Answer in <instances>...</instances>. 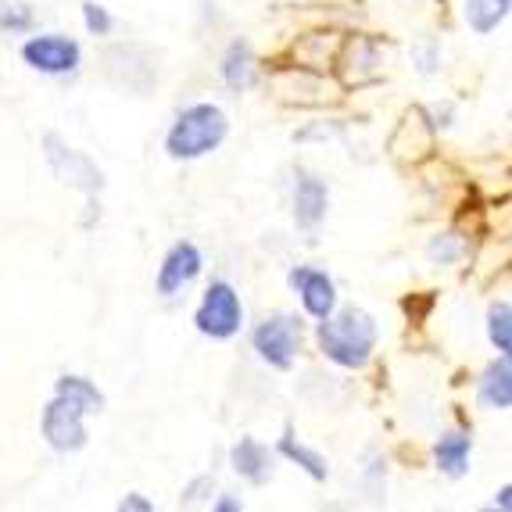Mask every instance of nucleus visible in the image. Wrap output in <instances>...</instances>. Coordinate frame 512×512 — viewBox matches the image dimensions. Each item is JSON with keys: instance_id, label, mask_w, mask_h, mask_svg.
Returning a JSON list of instances; mask_svg holds the SVG:
<instances>
[{"instance_id": "f257e3e1", "label": "nucleus", "mask_w": 512, "mask_h": 512, "mask_svg": "<svg viewBox=\"0 0 512 512\" xmlns=\"http://www.w3.org/2000/svg\"><path fill=\"white\" fill-rule=\"evenodd\" d=\"M376 344V326L373 316L362 308H344L337 316H326L319 323V348L330 362L344 369H362L373 355Z\"/></svg>"}, {"instance_id": "f03ea898", "label": "nucleus", "mask_w": 512, "mask_h": 512, "mask_svg": "<svg viewBox=\"0 0 512 512\" xmlns=\"http://www.w3.org/2000/svg\"><path fill=\"white\" fill-rule=\"evenodd\" d=\"M226 115L215 104H194L172 122L169 137H165V151L180 162H190V158H201V154L215 151V147L226 140Z\"/></svg>"}, {"instance_id": "7ed1b4c3", "label": "nucleus", "mask_w": 512, "mask_h": 512, "mask_svg": "<svg viewBox=\"0 0 512 512\" xmlns=\"http://www.w3.org/2000/svg\"><path fill=\"white\" fill-rule=\"evenodd\" d=\"M240 319H244V308H240V298L230 283H212L205 291V301L197 308V330L205 337H215V341H226L240 330Z\"/></svg>"}, {"instance_id": "20e7f679", "label": "nucleus", "mask_w": 512, "mask_h": 512, "mask_svg": "<svg viewBox=\"0 0 512 512\" xmlns=\"http://www.w3.org/2000/svg\"><path fill=\"white\" fill-rule=\"evenodd\" d=\"M251 344H255V351L269 366L291 369L294 355L301 351V323L294 316L265 319V323H258L255 333H251Z\"/></svg>"}, {"instance_id": "39448f33", "label": "nucleus", "mask_w": 512, "mask_h": 512, "mask_svg": "<svg viewBox=\"0 0 512 512\" xmlns=\"http://www.w3.org/2000/svg\"><path fill=\"white\" fill-rule=\"evenodd\" d=\"M83 416L86 412L76 402L54 394V402L43 409V437H47V444L58 448V452H79L86 444Z\"/></svg>"}, {"instance_id": "423d86ee", "label": "nucleus", "mask_w": 512, "mask_h": 512, "mask_svg": "<svg viewBox=\"0 0 512 512\" xmlns=\"http://www.w3.org/2000/svg\"><path fill=\"white\" fill-rule=\"evenodd\" d=\"M22 58H26V65H33L36 72L65 76V72H72L79 65V43L58 33L33 36V40L22 47Z\"/></svg>"}, {"instance_id": "0eeeda50", "label": "nucleus", "mask_w": 512, "mask_h": 512, "mask_svg": "<svg viewBox=\"0 0 512 512\" xmlns=\"http://www.w3.org/2000/svg\"><path fill=\"white\" fill-rule=\"evenodd\" d=\"M43 144H47V162L54 165V172H58V176L65 183H72V187L86 190V194H94V190L104 187L101 169H97V165L90 162L86 154H79V151H72V147H65L58 137H47Z\"/></svg>"}, {"instance_id": "6e6552de", "label": "nucleus", "mask_w": 512, "mask_h": 512, "mask_svg": "<svg viewBox=\"0 0 512 512\" xmlns=\"http://www.w3.org/2000/svg\"><path fill=\"white\" fill-rule=\"evenodd\" d=\"M276 86V97L280 101H291V104H305V108H316V104L326 101H337V86H330L323 76L308 69H287L273 79Z\"/></svg>"}, {"instance_id": "1a4fd4ad", "label": "nucleus", "mask_w": 512, "mask_h": 512, "mask_svg": "<svg viewBox=\"0 0 512 512\" xmlns=\"http://www.w3.org/2000/svg\"><path fill=\"white\" fill-rule=\"evenodd\" d=\"M291 283H294V291L301 294V305H305L308 316H316V319L330 316L333 305H337V287H333L330 276L319 273V269H294Z\"/></svg>"}, {"instance_id": "9d476101", "label": "nucleus", "mask_w": 512, "mask_h": 512, "mask_svg": "<svg viewBox=\"0 0 512 512\" xmlns=\"http://www.w3.org/2000/svg\"><path fill=\"white\" fill-rule=\"evenodd\" d=\"M197 273H201V251L183 240V244H176V248L165 255L162 273H158V294L169 298V294L183 291L187 283L197 280Z\"/></svg>"}, {"instance_id": "9b49d317", "label": "nucleus", "mask_w": 512, "mask_h": 512, "mask_svg": "<svg viewBox=\"0 0 512 512\" xmlns=\"http://www.w3.org/2000/svg\"><path fill=\"white\" fill-rule=\"evenodd\" d=\"M330 205V194H326V183L316 176H301L298 187H294V219H298L301 230H312L319 226Z\"/></svg>"}, {"instance_id": "f8f14e48", "label": "nucleus", "mask_w": 512, "mask_h": 512, "mask_svg": "<svg viewBox=\"0 0 512 512\" xmlns=\"http://www.w3.org/2000/svg\"><path fill=\"white\" fill-rule=\"evenodd\" d=\"M230 462L233 470L244 480H251V484H265V480L273 477V455L265 452L258 441H251V437H240V444H233Z\"/></svg>"}, {"instance_id": "ddd939ff", "label": "nucleus", "mask_w": 512, "mask_h": 512, "mask_svg": "<svg viewBox=\"0 0 512 512\" xmlns=\"http://www.w3.org/2000/svg\"><path fill=\"white\" fill-rule=\"evenodd\" d=\"M480 402L491 405V409H509L512 405V366L509 355H502L498 362H491L480 380Z\"/></svg>"}, {"instance_id": "4468645a", "label": "nucleus", "mask_w": 512, "mask_h": 512, "mask_svg": "<svg viewBox=\"0 0 512 512\" xmlns=\"http://www.w3.org/2000/svg\"><path fill=\"white\" fill-rule=\"evenodd\" d=\"M222 76L233 90H248L255 83V54H251L248 43H233L226 51V61H222Z\"/></svg>"}, {"instance_id": "2eb2a0df", "label": "nucleus", "mask_w": 512, "mask_h": 512, "mask_svg": "<svg viewBox=\"0 0 512 512\" xmlns=\"http://www.w3.org/2000/svg\"><path fill=\"white\" fill-rule=\"evenodd\" d=\"M437 455V466H441L448 477H462L466 466H470V437L466 434H448L437 441L434 448Z\"/></svg>"}, {"instance_id": "dca6fc26", "label": "nucleus", "mask_w": 512, "mask_h": 512, "mask_svg": "<svg viewBox=\"0 0 512 512\" xmlns=\"http://www.w3.org/2000/svg\"><path fill=\"white\" fill-rule=\"evenodd\" d=\"M509 15V0H466V22L477 33H491Z\"/></svg>"}, {"instance_id": "f3484780", "label": "nucleus", "mask_w": 512, "mask_h": 512, "mask_svg": "<svg viewBox=\"0 0 512 512\" xmlns=\"http://www.w3.org/2000/svg\"><path fill=\"white\" fill-rule=\"evenodd\" d=\"M280 455H287L291 462H298L301 470H305L312 480H326V459L319 452H312V448H305V444L294 441L291 427H287V434L280 437Z\"/></svg>"}, {"instance_id": "a211bd4d", "label": "nucleus", "mask_w": 512, "mask_h": 512, "mask_svg": "<svg viewBox=\"0 0 512 512\" xmlns=\"http://www.w3.org/2000/svg\"><path fill=\"white\" fill-rule=\"evenodd\" d=\"M58 394L61 398H69V402H76L83 412H101L104 409V394L97 391L90 380H83V376H61Z\"/></svg>"}, {"instance_id": "6ab92c4d", "label": "nucleus", "mask_w": 512, "mask_h": 512, "mask_svg": "<svg viewBox=\"0 0 512 512\" xmlns=\"http://www.w3.org/2000/svg\"><path fill=\"white\" fill-rule=\"evenodd\" d=\"M487 330H491V341H495V348L502 351V355H509V348H512V330H509V323H512V308L505 305H495L491 308V316H487Z\"/></svg>"}, {"instance_id": "aec40b11", "label": "nucleus", "mask_w": 512, "mask_h": 512, "mask_svg": "<svg viewBox=\"0 0 512 512\" xmlns=\"http://www.w3.org/2000/svg\"><path fill=\"white\" fill-rule=\"evenodd\" d=\"M83 18H86V29L97 36H104L111 29V15L101 8V4H94V0H86L83 4Z\"/></svg>"}, {"instance_id": "412c9836", "label": "nucleus", "mask_w": 512, "mask_h": 512, "mask_svg": "<svg viewBox=\"0 0 512 512\" xmlns=\"http://www.w3.org/2000/svg\"><path fill=\"white\" fill-rule=\"evenodd\" d=\"M0 26L4 29H26L29 11L22 4H0Z\"/></svg>"}, {"instance_id": "4be33fe9", "label": "nucleus", "mask_w": 512, "mask_h": 512, "mask_svg": "<svg viewBox=\"0 0 512 512\" xmlns=\"http://www.w3.org/2000/svg\"><path fill=\"white\" fill-rule=\"evenodd\" d=\"M119 512H154V505L144 495H126L119 505Z\"/></svg>"}, {"instance_id": "5701e85b", "label": "nucleus", "mask_w": 512, "mask_h": 512, "mask_svg": "<svg viewBox=\"0 0 512 512\" xmlns=\"http://www.w3.org/2000/svg\"><path fill=\"white\" fill-rule=\"evenodd\" d=\"M212 512H244V505H240V498H233V495H219V502H215Z\"/></svg>"}, {"instance_id": "b1692460", "label": "nucleus", "mask_w": 512, "mask_h": 512, "mask_svg": "<svg viewBox=\"0 0 512 512\" xmlns=\"http://www.w3.org/2000/svg\"><path fill=\"white\" fill-rule=\"evenodd\" d=\"M509 495H512L509 487H502V491H498V498L491 505H487L484 512H509Z\"/></svg>"}]
</instances>
